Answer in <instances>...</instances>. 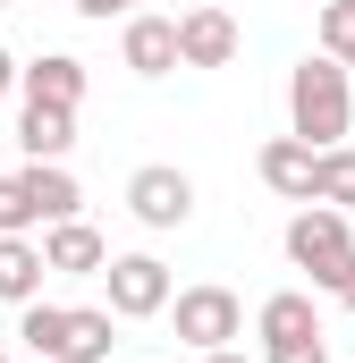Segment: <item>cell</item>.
Returning <instances> with one entry per match:
<instances>
[{
	"mask_svg": "<svg viewBox=\"0 0 355 363\" xmlns=\"http://www.w3.org/2000/svg\"><path fill=\"white\" fill-rule=\"evenodd\" d=\"M347 118H355V85H347V68L330 51H313V60L288 68V135L296 144L330 152V144H347Z\"/></svg>",
	"mask_w": 355,
	"mask_h": 363,
	"instance_id": "6da1fadb",
	"label": "cell"
},
{
	"mask_svg": "<svg viewBox=\"0 0 355 363\" xmlns=\"http://www.w3.org/2000/svg\"><path fill=\"white\" fill-rule=\"evenodd\" d=\"M51 220H77V178L60 161H26L17 178H0V237L51 228Z\"/></svg>",
	"mask_w": 355,
	"mask_h": 363,
	"instance_id": "7a4b0ae2",
	"label": "cell"
},
{
	"mask_svg": "<svg viewBox=\"0 0 355 363\" xmlns=\"http://www.w3.org/2000/svg\"><path fill=\"white\" fill-rule=\"evenodd\" d=\"M288 262L313 279V287H339L355 262V228H347V211H330V203H305L296 220H288Z\"/></svg>",
	"mask_w": 355,
	"mask_h": 363,
	"instance_id": "3957f363",
	"label": "cell"
},
{
	"mask_svg": "<svg viewBox=\"0 0 355 363\" xmlns=\"http://www.w3.org/2000/svg\"><path fill=\"white\" fill-rule=\"evenodd\" d=\"M161 313L178 321V338H186L195 355H212V347H237V338H246V304H237L229 287H178Z\"/></svg>",
	"mask_w": 355,
	"mask_h": 363,
	"instance_id": "277c9868",
	"label": "cell"
},
{
	"mask_svg": "<svg viewBox=\"0 0 355 363\" xmlns=\"http://www.w3.org/2000/svg\"><path fill=\"white\" fill-rule=\"evenodd\" d=\"M102 287H110V321H153L178 287L161 271V254H110L102 262Z\"/></svg>",
	"mask_w": 355,
	"mask_h": 363,
	"instance_id": "5b68a950",
	"label": "cell"
},
{
	"mask_svg": "<svg viewBox=\"0 0 355 363\" xmlns=\"http://www.w3.org/2000/svg\"><path fill=\"white\" fill-rule=\"evenodd\" d=\"M127 211H136L144 228H186V220H195V178L170 169V161H153V169L127 178Z\"/></svg>",
	"mask_w": 355,
	"mask_h": 363,
	"instance_id": "8992f818",
	"label": "cell"
},
{
	"mask_svg": "<svg viewBox=\"0 0 355 363\" xmlns=\"http://www.w3.org/2000/svg\"><path fill=\"white\" fill-rule=\"evenodd\" d=\"M229 60H237V17L212 9V0L186 9L178 17V68H229Z\"/></svg>",
	"mask_w": 355,
	"mask_h": 363,
	"instance_id": "52a82bcc",
	"label": "cell"
},
{
	"mask_svg": "<svg viewBox=\"0 0 355 363\" xmlns=\"http://www.w3.org/2000/svg\"><path fill=\"white\" fill-rule=\"evenodd\" d=\"M102 262H110L102 228H85V220H51V228H43V271H60V279H102Z\"/></svg>",
	"mask_w": 355,
	"mask_h": 363,
	"instance_id": "ba28073f",
	"label": "cell"
},
{
	"mask_svg": "<svg viewBox=\"0 0 355 363\" xmlns=\"http://www.w3.org/2000/svg\"><path fill=\"white\" fill-rule=\"evenodd\" d=\"M119 60H127L136 77H170V68H178V17L136 9V17H127V34H119Z\"/></svg>",
	"mask_w": 355,
	"mask_h": 363,
	"instance_id": "9c48e42d",
	"label": "cell"
},
{
	"mask_svg": "<svg viewBox=\"0 0 355 363\" xmlns=\"http://www.w3.org/2000/svg\"><path fill=\"white\" fill-rule=\"evenodd\" d=\"M17 93H26V101H51V110H77V101H85V60L43 51V60L17 68Z\"/></svg>",
	"mask_w": 355,
	"mask_h": 363,
	"instance_id": "30bf717a",
	"label": "cell"
},
{
	"mask_svg": "<svg viewBox=\"0 0 355 363\" xmlns=\"http://www.w3.org/2000/svg\"><path fill=\"white\" fill-rule=\"evenodd\" d=\"M254 169H263L271 194H288V203H313V144H296V135H271L263 152H254Z\"/></svg>",
	"mask_w": 355,
	"mask_h": 363,
	"instance_id": "8fae6325",
	"label": "cell"
},
{
	"mask_svg": "<svg viewBox=\"0 0 355 363\" xmlns=\"http://www.w3.org/2000/svg\"><path fill=\"white\" fill-rule=\"evenodd\" d=\"M254 330H263V347H296V338H322V313H313L305 287H279V296H263Z\"/></svg>",
	"mask_w": 355,
	"mask_h": 363,
	"instance_id": "7c38bea8",
	"label": "cell"
},
{
	"mask_svg": "<svg viewBox=\"0 0 355 363\" xmlns=\"http://www.w3.org/2000/svg\"><path fill=\"white\" fill-rule=\"evenodd\" d=\"M17 144H26V161H68V144H77V110L26 101V110H17Z\"/></svg>",
	"mask_w": 355,
	"mask_h": 363,
	"instance_id": "4fadbf2b",
	"label": "cell"
},
{
	"mask_svg": "<svg viewBox=\"0 0 355 363\" xmlns=\"http://www.w3.org/2000/svg\"><path fill=\"white\" fill-rule=\"evenodd\" d=\"M110 347H119L110 304H68V347H60V363H110Z\"/></svg>",
	"mask_w": 355,
	"mask_h": 363,
	"instance_id": "5bb4252c",
	"label": "cell"
},
{
	"mask_svg": "<svg viewBox=\"0 0 355 363\" xmlns=\"http://www.w3.org/2000/svg\"><path fill=\"white\" fill-rule=\"evenodd\" d=\"M34 296H43V245L0 237V304H34Z\"/></svg>",
	"mask_w": 355,
	"mask_h": 363,
	"instance_id": "9a60e30c",
	"label": "cell"
},
{
	"mask_svg": "<svg viewBox=\"0 0 355 363\" xmlns=\"http://www.w3.org/2000/svg\"><path fill=\"white\" fill-rule=\"evenodd\" d=\"M17 338H26V355L34 363H60V347H68V304H17Z\"/></svg>",
	"mask_w": 355,
	"mask_h": 363,
	"instance_id": "2e32d148",
	"label": "cell"
},
{
	"mask_svg": "<svg viewBox=\"0 0 355 363\" xmlns=\"http://www.w3.org/2000/svg\"><path fill=\"white\" fill-rule=\"evenodd\" d=\"M313 203H330V211H355V152H347V144L313 152Z\"/></svg>",
	"mask_w": 355,
	"mask_h": 363,
	"instance_id": "e0dca14e",
	"label": "cell"
},
{
	"mask_svg": "<svg viewBox=\"0 0 355 363\" xmlns=\"http://www.w3.org/2000/svg\"><path fill=\"white\" fill-rule=\"evenodd\" d=\"M322 51L355 77V0H330V9H322Z\"/></svg>",
	"mask_w": 355,
	"mask_h": 363,
	"instance_id": "ac0fdd59",
	"label": "cell"
},
{
	"mask_svg": "<svg viewBox=\"0 0 355 363\" xmlns=\"http://www.w3.org/2000/svg\"><path fill=\"white\" fill-rule=\"evenodd\" d=\"M263 363H330L322 338H296V347H263Z\"/></svg>",
	"mask_w": 355,
	"mask_h": 363,
	"instance_id": "d6986e66",
	"label": "cell"
},
{
	"mask_svg": "<svg viewBox=\"0 0 355 363\" xmlns=\"http://www.w3.org/2000/svg\"><path fill=\"white\" fill-rule=\"evenodd\" d=\"M77 17H93V26H110V17H136V0H68Z\"/></svg>",
	"mask_w": 355,
	"mask_h": 363,
	"instance_id": "ffe728a7",
	"label": "cell"
},
{
	"mask_svg": "<svg viewBox=\"0 0 355 363\" xmlns=\"http://www.w3.org/2000/svg\"><path fill=\"white\" fill-rule=\"evenodd\" d=\"M330 296H339V304H347V313H355V262H347V279H339V287H330Z\"/></svg>",
	"mask_w": 355,
	"mask_h": 363,
	"instance_id": "44dd1931",
	"label": "cell"
},
{
	"mask_svg": "<svg viewBox=\"0 0 355 363\" xmlns=\"http://www.w3.org/2000/svg\"><path fill=\"white\" fill-rule=\"evenodd\" d=\"M203 363H254V355H237V347H212V355H203Z\"/></svg>",
	"mask_w": 355,
	"mask_h": 363,
	"instance_id": "7402d4cb",
	"label": "cell"
},
{
	"mask_svg": "<svg viewBox=\"0 0 355 363\" xmlns=\"http://www.w3.org/2000/svg\"><path fill=\"white\" fill-rule=\"evenodd\" d=\"M9 85H17V60H9V51H0V93H9Z\"/></svg>",
	"mask_w": 355,
	"mask_h": 363,
	"instance_id": "603a6c76",
	"label": "cell"
},
{
	"mask_svg": "<svg viewBox=\"0 0 355 363\" xmlns=\"http://www.w3.org/2000/svg\"><path fill=\"white\" fill-rule=\"evenodd\" d=\"M0 363H9V355H0Z\"/></svg>",
	"mask_w": 355,
	"mask_h": 363,
	"instance_id": "cb8c5ba5",
	"label": "cell"
}]
</instances>
